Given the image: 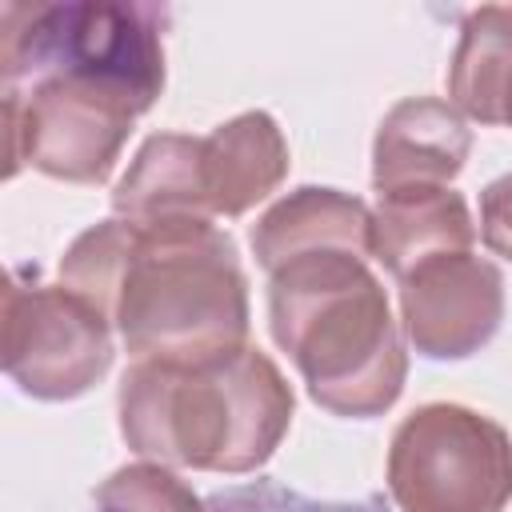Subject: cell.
Here are the masks:
<instances>
[{"instance_id":"1","label":"cell","mask_w":512,"mask_h":512,"mask_svg":"<svg viewBox=\"0 0 512 512\" xmlns=\"http://www.w3.org/2000/svg\"><path fill=\"white\" fill-rule=\"evenodd\" d=\"M292 424V388L260 348L200 364L136 360L120 380V432L132 452L196 468L256 472Z\"/></svg>"},{"instance_id":"2","label":"cell","mask_w":512,"mask_h":512,"mask_svg":"<svg viewBox=\"0 0 512 512\" xmlns=\"http://www.w3.org/2000/svg\"><path fill=\"white\" fill-rule=\"evenodd\" d=\"M356 252H308L272 272L268 320L312 400L336 416H380L396 404L408 356L380 280Z\"/></svg>"},{"instance_id":"3","label":"cell","mask_w":512,"mask_h":512,"mask_svg":"<svg viewBox=\"0 0 512 512\" xmlns=\"http://www.w3.org/2000/svg\"><path fill=\"white\" fill-rule=\"evenodd\" d=\"M112 324L136 360L200 364L244 348L248 280L232 236L192 216L128 220Z\"/></svg>"},{"instance_id":"4","label":"cell","mask_w":512,"mask_h":512,"mask_svg":"<svg viewBox=\"0 0 512 512\" xmlns=\"http://www.w3.org/2000/svg\"><path fill=\"white\" fill-rule=\"evenodd\" d=\"M164 24L156 4H0L4 88L72 72L124 88L148 112L164 88Z\"/></svg>"},{"instance_id":"5","label":"cell","mask_w":512,"mask_h":512,"mask_svg":"<svg viewBox=\"0 0 512 512\" xmlns=\"http://www.w3.org/2000/svg\"><path fill=\"white\" fill-rule=\"evenodd\" d=\"M388 492L400 512H504L512 440L464 404H424L392 432Z\"/></svg>"},{"instance_id":"6","label":"cell","mask_w":512,"mask_h":512,"mask_svg":"<svg viewBox=\"0 0 512 512\" xmlns=\"http://www.w3.org/2000/svg\"><path fill=\"white\" fill-rule=\"evenodd\" d=\"M140 112L124 88L72 72L4 88V176L32 164L68 184H100Z\"/></svg>"},{"instance_id":"7","label":"cell","mask_w":512,"mask_h":512,"mask_svg":"<svg viewBox=\"0 0 512 512\" xmlns=\"http://www.w3.org/2000/svg\"><path fill=\"white\" fill-rule=\"evenodd\" d=\"M4 372L36 400H72L112 368V320L36 268H12L0 320Z\"/></svg>"},{"instance_id":"8","label":"cell","mask_w":512,"mask_h":512,"mask_svg":"<svg viewBox=\"0 0 512 512\" xmlns=\"http://www.w3.org/2000/svg\"><path fill=\"white\" fill-rule=\"evenodd\" d=\"M400 320L420 356H472L504 320V276L472 248L432 256L400 280Z\"/></svg>"},{"instance_id":"9","label":"cell","mask_w":512,"mask_h":512,"mask_svg":"<svg viewBox=\"0 0 512 512\" xmlns=\"http://www.w3.org/2000/svg\"><path fill=\"white\" fill-rule=\"evenodd\" d=\"M472 152V132L464 116L436 96L400 100L376 132L372 144V184L376 192L448 184Z\"/></svg>"},{"instance_id":"10","label":"cell","mask_w":512,"mask_h":512,"mask_svg":"<svg viewBox=\"0 0 512 512\" xmlns=\"http://www.w3.org/2000/svg\"><path fill=\"white\" fill-rule=\"evenodd\" d=\"M252 252L268 272L308 252L372 256V212L336 188H296L252 224Z\"/></svg>"},{"instance_id":"11","label":"cell","mask_w":512,"mask_h":512,"mask_svg":"<svg viewBox=\"0 0 512 512\" xmlns=\"http://www.w3.org/2000/svg\"><path fill=\"white\" fill-rule=\"evenodd\" d=\"M472 240H476L472 212L464 196L448 184L380 192V204L372 208V256L396 280H404L416 264L432 256L468 252Z\"/></svg>"},{"instance_id":"12","label":"cell","mask_w":512,"mask_h":512,"mask_svg":"<svg viewBox=\"0 0 512 512\" xmlns=\"http://www.w3.org/2000/svg\"><path fill=\"white\" fill-rule=\"evenodd\" d=\"M116 216L132 224L148 220H212L208 184H204V136L160 132L144 140L132 168L112 192Z\"/></svg>"},{"instance_id":"13","label":"cell","mask_w":512,"mask_h":512,"mask_svg":"<svg viewBox=\"0 0 512 512\" xmlns=\"http://www.w3.org/2000/svg\"><path fill=\"white\" fill-rule=\"evenodd\" d=\"M288 172V144L268 112H244L204 136V184L212 216H244Z\"/></svg>"},{"instance_id":"14","label":"cell","mask_w":512,"mask_h":512,"mask_svg":"<svg viewBox=\"0 0 512 512\" xmlns=\"http://www.w3.org/2000/svg\"><path fill=\"white\" fill-rule=\"evenodd\" d=\"M448 96L480 124H512V8L484 4L464 16L448 64Z\"/></svg>"},{"instance_id":"15","label":"cell","mask_w":512,"mask_h":512,"mask_svg":"<svg viewBox=\"0 0 512 512\" xmlns=\"http://www.w3.org/2000/svg\"><path fill=\"white\" fill-rule=\"evenodd\" d=\"M100 512H208L200 496L164 464H128L96 488Z\"/></svg>"},{"instance_id":"16","label":"cell","mask_w":512,"mask_h":512,"mask_svg":"<svg viewBox=\"0 0 512 512\" xmlns=\"http://www.w3.org/2000/svg\"><path fill=\"white\" fill-rule=\"evenodd\" d=\"M208 512H392L384 496H360V500H316L296 488H284L276 480H252L224 492H212L204 500Z\"/></svg>"},{"instance_id":"17","label":"cell","mask_w":512,"mask_h":512,"mask_svg":"<svg viewBox=\"0 0 512 512\" xmlns=\"http://www.w3.org/2000/svg\"><path fill=\"white\" fill-rule=\"evenodd\" d=\"M480 236L496 256L512 260V172L480 192Z\"/></svg>"}]
</instances>
